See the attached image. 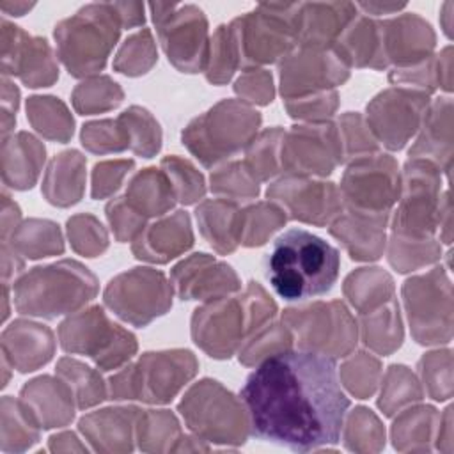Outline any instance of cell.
Masks as SVG:
<instances>
[{
  "label": "cell",
  "instance_id": "6da1fadb",
  "mask_svg": "<svg viewBox=\"0 0 454 454\" xmlns=\"http://www.w3.org/2000/svg\"><path fill=\"white\" fill-rule=\"evenodd\" d=\"M239 397L252 436L296 452L337 443L349 408L335 358L303 349L261 360Z\"/></svg>",
  "mask_w": 454,
  "mask_h": 454
},
{
  "label": "cell",
  "instance_id": "7a4b0ae2",
  "mask_svg": "<svg viewBox=\"0 0 454 454\" xmlns=\"http://www.w3.org/2000/svg\"><path fill=\"white\" fill-rule=\"evenodd\" d=\"M339 270V250L300 227L284 231L264 257L266 280L286 301L328 293L337 282Z\"/></svg>",
  "mask_w": 454,
  "mask_h": 454
},
{
  "label": "cell",
  "instance_id": "3957f363",
  "mask_svg": "<svg viewBox=\"0 0 454 454\" xmlns=\"http://www.w3.org/2000/svg\"><path fill=\"white\" fill-rule=\"evenodd\" d=\"M277 305L257 284L250 282L241 296H222L195 309L192 317L193 342L213 358H231L247 337L275 316Z\"/></svg>",
  "mask_w": 454,
  "mask_h": 454
},
{
  "label": "cell",
  "instance_id": "277c9868",
  "mask_svg": "<svg viewBox=\"0 0 454 454\" xmlns=\"http://www.w3.org/2000/svg\"><path fill=\"white\" fill-rule=\"evenodd\" d=\"M98 293L96 277L76 261L39 266L14 286L16 309L21 314L53 319L90 301Z\"/></svg>",
  "mask_w": 454,
  "mask_h": 454
},
{
  "label": "cell",
  "instance_id": "5b68a950",
  "mask_svg": "<svg viewBox=\"0 0 454 454\" xmlns=\"http://www.w3.org/2000/svg\"><path fill=\"white\" fill-rule=\"evenodd\" d=\"M121 21L112 4H89L55 25L57 53L67 73L83 78L101 71L115 46Z\"/></svg>",
  "mask_w": 454,
  "mask_h": 454
},
{
  "label": "cell",
  "instance_id": "8992f818",
  "mask_svg": "<svg viewBox=\"0 0 454 454\" xmlns=\"http://www.w3.org/2000/svg\"><path fill=\"white\" fill-rule=\"evenodd\" d=\"M298 7L300 4H259L227 25L239 67L284 60L298 46Z\"/></svg>",
  "mask_w": 454,
  "mask_h": 454
},
{
  "label": "cell",
  "instance_id": "52a82bcc",
  "mask_svg": "<svg viewBox=\"0 0 454 454\" xmlns=\"http://www.w3.org/2000/svg\"><path fill=\"white\" fill-rule=\"evenodd\" d=\"M259 124L257 110L238 99H223L190 121L181 138L204 167H213L245 149L255 137Z\"/></svg>",
  "mask_w": 454,
  "mask_h": 454
},
{
  "label": "cell",
  "instance_id": "ba28073f",
  "mask_svg": "<svg viewBox=\"0 0 454 454\" xmlns=\"http://www.w3.org/2000/svg\"><path fill=\"white\" fill-rule=\"evenodd\" d=\"M197 360L188 349L144 353L142 358L110 378L108 395L115 401L138 399L168 403L197 372Z\"/></svg>",
  "mask_w": 454,
  "mask_h": 454
},
{
  "label": "cell",
  "instance_id": "9c48e42d",
  "mask_svg": "<svg viewBox=\"0 0 454 454\" xmlns=\"http://www.w3.org/2000/svg\"><path fill=\"white\" fill-rule=\"evenodd\" d=\"M60 346L67 353L87 355L101 371H114L137 351L131 332L112 323L101 307L76 312L59 328Z\"/></svg>",
  "mask_w": 454,
  "mask_h": 454
},
{
  "label": "cell",
  "instance_id": "30bf717a",
  "mask_svg": "<svg viewBox=\"0 0 454 454\" xmlns=\"http://www.w3.org/2000/svg\"><path fill=\"white\" fill-rule=\"evenodd\" d=\"M442 202V172L420 158H408L399 190V206L394 215L392 234L433 238L438 227Z\"/></svg>",
  "mask_w": 454,
  "mask_h": 454
},
{
  "label": "cell",
  "instance_id": "8fae6325",
  "mask_svg": "<svg viewBox=\"0 0 454 454\" xmlns=\"http://www.w3.org/2000/svg\"><path fill=\"white\" fill-rule=\"evenodd\" d=\"M149 9L168 62L181 73L202 71L209 53L207 20L202 9L192 4H151Z\"/></svg>",
  "mask_w": 454,
  "mask_h": 454
},
{
  "label": "cell",
  "instance_id": "7c38bea8",
  "mask_svg": "<svg viewBox=\"0 0 454 454\" xmlns=\"http://www.w3.org/2000/svg\"><path fill=\"white\" fill-rule=\"evenodd\" d=\"M411 335L419 344H447L452 339V286L443 268L408 278L403 286Z\"/></svg>",
  "mask_w": 454,
  "mask_h": 454
},
{
  "label": "cell",
  "instance_id": "4fadbf2b",
  "mask_svg": "<svg viewBox=\"0 0 454 454\" xmlns=\"http://www.w3.org/2000/svg\"><path fill=\"white\" fill-rule=\"evenodd\" d=\"M293 340L303 351L332 358L346 356L356 344V325L340 301L314 303L305 309H287L282 316Z\"/></svg>",
  "mask_w": 454,
  "mask_h": 454
},
{
  "label": "cell",
  "instance_id": "5bb4252c",
  "mask_svg": "<svg viewBox=\"0 0 454 454\" xmlns=\"http://www.w3.org/2000/svg\"><path fill=\"white\" fill-rule=\"evenodd\" d=\"M103 298L122 321L145 326L172 307V284L161 271L133 268L112 278Z\"/></svg>",
  "mask_w": 454,
  "mask_h": 454
},
{
  "label": "cell",
  "instance_id": "9a60e30c",
  "mask_svg": "<svg viewBox=\"0 0 454 454\" xmlns=\"http://www.w3.org/2000/svg\"><path fill=\"white\" fill-rule=\"evenodd\" d=\"M399 190L397 161L388 154H365L351 160L339 192L346 207L390 213V207L399 199Z\"/></svg>",
  "mask_w": 454,
  "mask_h": 454
},
{
  "label": "cell",
  "instance_id": "2e32d148",
  "mask_svg": "<svg viewBox=\"0 0 454 454\" xmlns=\"http://www.w3.org/2000/svg\"><path fill=\"white\" fill-rule=\"evenodd\" d=\"M349 76V66L333 46H298L280 64V94L284 99L330 90Z\"/></svg>",
  "mask_w": 454,
  "mask_h": 454
},
{
  "label": "cell",
  "instance_id": "e0dca14e",
  "mask_svg": "<svg viewBox=\"0 0 454 454\" xmlns=\"http://www.w3.org/2000/svg\"><path fill=\"white\" fill-rule=\"evenodd\" d=\"M342 163L337 128L332 122L293 126L280 145V170L296 176H328Z\"/></svg>",
  "mask_w": 454,
  "mask_h": 454
},
{
  "label": "cell",
  "instance_id": "ac0fdd59",
  "mask_svg": "<svg viewBox=\"0 0 454 454\" xmlns=\"http://www.w3.org/2000/svg\"><path fill=\"white\" fill-rule=\"evenodd\" d=\"M427 106L426 92L406 87L388 89L367 105V126L385 147L399 151L420 128Z\"/></svg>",
  "mask_w": 454,
  "mask_h": 454
},
{
  "label": "cell",
  "instance_id": "d6986e66",
  "mask_svg": "<svg viewBox=\"0 0 454 454\" xmlns=\"http://www.w3.org/2000/svg\"><path fill=\"white\" fill-rule=\"evenodd\" d=\"M266 195L282 207L286 216L319 227L330 223L342 211L337 186L307 176L286 174L268 186Z\"/></svg>",
  "mask_w": 454,
  "mask_h": 454
},
{
  "label": "cell",
  "instance_id": "ffe728a7",
  "mask_svg": "<svg viewBox=\"0 0 454 454\" xmlns=\"http://www.w3.org/2000/svg\"><path fill=\"white\" fill-rule=\"evenodd\" d=\"M170 284L181 300H215L239 289L234 270L207 254H193L176 264Z\"/></svg>",
  "mask_w": 454,
  "mask_h": 454
},
{
  "label": "cell",
  "instance_id": "44dd1931",
  "mask_svg": "<svg viewBox=\"0 0 454 454\" xmlns=\"http://www.w3.org/2000/svg\"><path fill=\"white\" fill-rule=\"evenodd\" d=\"M381 35L385 59L397 67H410L429 59L436 41L431 25L415 12L381 21Z\"/></svg>",
  "mask_w": 454,
  "mask_h": 454
},
{
  "label": "cell",
  "instance_id": "7402d4cb",
  "mask_svg": "<svg viewBox=\"0 0 454 454\" xmlns=\"http://www.w3.org/2000/svg\"><path fill=\"white\" fill-rule=\"evenodd\" d=\"M388 213H369L346 207L330 222V234L337 238L355 261H374L385 248Z\"/></svg>",
  "mask_w": 454,
  "mask_h": 454
},
{
  "label": "cell",
  "instance_id": "603a6c76",
  "mask_svg": "<svg viewBox=\"0 0 454 454\" xmlns=\"http://www.w3.org/2000/svg\"><path fill=\"white\" fill-rule=\"evenodd\" d=\"M193 245L190 218L184 211H176L147 227L133 239L131 250L137 259L149 262H168Z\"/></svg>",
  "mask_w": 454,
  "mask_h": 454
},
{
  "label": "cell",
  "instance_id": "cb8c5ba5",
  "mask_svg": "<svg viewBox=\"0 0 454 454\" xmlns=\"http://www.w3.org/2000/svg\"><path fill=\"white\" fill-rule=\"evenodd\" d=\"M356 16V4L326 2L301 4L298 7L296 39L298 46H333L344 28Z\"/></svg>",
  "mask_w": 454,
  "mask_h": 454
},
{
  "label": "cell",
  "instance_id": "d4e9b609",
  "mask_svg": "<svg viewBox=\"0 0 454 454\" xmlns=\"http://www.w3.org/2000/svg\"><path fill=\"white\" fill-rule=\"evenodd\" d=\"M422 131L410 149V158L427 160L443 174H450L452 167V101L438 98L429 103L422 124Z\"/></svg>",
  "mask_w": 454,
  "mask_h": 454
},
{
  "label": "cell",
  "instance_id": "484cf974",
  "mask_svg": "<svg viewBox=\"0 0 454 454\" xmlns=\"http://www.w3.org/2000/svg\"><path fill=\"white\" fill-rule=\"evenodd\" d=\"M7 23V21H5ZM14 39L12 57L4 59V69L18 74L28 87H48L59 78V69L53 62L48 41L43 37H30L20 27L9 25Z\"/></svg>",
  "mask_w": 454,
  "mask_h": 454
},
{
  "label": "cell",
  "instance_id": "4316f807",
  "mask_svg": "<svg viewBox=\"0 0 454 454\" xmlns=\"http://www.w3.org/2000/svg\"><path fill=\"white\" fill-rule=\"evenodd\" d=\"M335 51L348 66L385 69L388 66L383 53L381 21L356 14L333 44Z\"/></svg>",
  "mask_w": 454,
  "mask_h": 454
},
{
  "label": "cell",
  "instance_id": "83f0119b",
  "mask_svg": "<svg viewBox=\"0 0 454 454\" xmlns=\"http://www.w3.org/2000/svg\"><path fill=\"white\" fill-rule=\"evenodd\" d=\"M243 207L236 200L213 199L195 209V218L204 239L222 255L236 250L241 238Z\"/></svg>",
  "mask_w": 454,
  "mask_h": 454
},
{
  "label": "cell",
  "instance_id": "f1b7e54d",
  "mask_svg": "<svg viewBox=\"0 0 454 454\" xmlns=\"http://www.w3.org/2000/svg\"><path fill=\"white\" fill-rule=\"evenodd\" d=\"M85 160L78 151H66L53 158L44 179V195L53 206L76 204L83 193Z\"/></svg>",
  "mask_w": 454,
  "mask_h": 454
},
{
  "label": "cell",
  "instance_id": "f546056e",
  "mask_svg": "<svg viewBox=\"0 0 454 454\" xmlns=\"http://www.w3.org/2000/svg\"><path fill=\"white\" fill-rule=\"evenodd\" d=\"M124 197L145 218L167 213L176 202L168 177L156 167L144 168L133 176Z\"/></svg>",
  "mask_w": 454,
  "mask_h": 454
},
{
  "label": "cell",
  "instance_id": "4dcf8cb0",
  "mask_svg": "<svg viewBox=\"0 0 454 454\" xmlns=\"http://www.w3.org/2000/svg\"><path fill=\"white\" fill-rule=\"evenodd\" d=\"M452 48L447 46L440 55H431L429 59L410 66L395 67L388 74V82L394 85H406V89L420 90L426 94L434 92L438 87L450 92L452 90Z\"/></svg>",
  "mask_w": 454,
  "mask_h": 454
},
{
  "label": "cell",
  "instance_id": "1f68e13d",
  "mask_svg": "<svg viewBox=\"0 0 454 454\" xmlns=\"http://www.w3.org/2000/svg\"><path fill=\"white\" fill-rule=\"evenodd\" d=\"M362 339L380 355H390L401 346L403 328L395 300H388L387 305L383 303L362 317Z\"/></svg>",
  "mask_w": 454,
  "mask_h": 454
},
{
  "label": "cell",
  "instance_id": "d6a6232c",
  "mask_svg": "<svg viewBox=\"0 0 454 454\" xmlns=\"http://www.w3.org/2000/svg\"><path fill=\"white\" fill-rule=\"evenodd\" d=\"M344 293L360 314H367L394 298V282L380 268H360L346 278Z\"/></svg>",
  "mask_w": 454,
  "mask_h": 454
},
{
  "label": "cell",
  "instance_id": "836d02e7",
  "mask_svg": "<svg viewBox=\"0 0 454 454\" xmlns=\"http://www.w3.org/2000/svg\"><path fill=\"white\" fill-rule=\"evenodd\" d=\"M128 137L129 149L142 158H153L161 147V129L158 121L142 106H129L119 117Z\"/></svg>",
  "mask_w": 454,
  "mask_h": 454
},
{
  "label": "cell",
  "instance_id": "e575fe53",
  "mask_svg": "<svg viewBox=\"0 0 454 454\" xmlns=\"http://www.w3.org/2000/svg\"><path fill=\"white\" fill-rule=\"evenodd\" d=\"M282 128H270L255 135L245 147V165L257 181H266L277 176L280 170V145L284 138Z\"/></svg>",
  "mask_w": 454,
  "mask_h": 454
},
{
  "label": "cell",
  "instance_id": "d590c367",
  "mask_svg": "<svg viewBox=\"0 0 454 454\" xmlns=\"http://www.w3.org/2000/svg\"><path fill=\"white\" fill-rule=\"evenodd\" d=\"M27 117L32 121L34 128L48 138L66 142L73 135V119L67 114L59 98H30L27 103Z\"/></svg>",
  "mask_w": 454,
  "mask_h": 454
},
{
  "label": "cell",
  "instance_id": "8d00e7d4",
  "mask_svg": "<svg viewBox=\"0 0 454 454\" xmlns=\"http://www.w3.org/2000/svg\"><path fill=\"white\" fill-rule=\"evenodd\" d=\"M57 374L67 383L78 408L82 410L98 404L106 397V388L99 372L78 360L62 358L57 365Z\"/></svg>",
  "mask_w": 454,
  "mask_h": 454
},
{
  "label": "cell",
  "instance_id": "74e56055",
  "mask_svg": "<svg viewBox=\"0 0 454 454\" xmlns=\"http://www.w3.org/2000/svg\"><path fill=\"white\" fill-rule=\"evenodd\" d=\"M440 259V245L434 238H410L392 234L388 261L390 264L401 271H411L420 266L436 262Z\"/></svg>",
  "mask_w": 454,
  "mask_h": 454
},
{
  "label": "cell",
  "instance_id": "f35d334b",
  "mask_svg": "<svg viewBox=\"0 0 454 454\" xmlns=\"http://www.w3.org/2000/svg\"><path fill=\"white\" fill-rule=\"evenodd\" d=\"M286 213L280 206L271 202H259L255 206L243 207L241 216V238L245 247L264 245L266 239L286 223Z\"/></svg>",
  "mask_w": 454,
  "mask_h": 454
},
{
  "label": "cell",
  "instance_id": "ab89813d",
  "mask_svg": "<svg viewBox=\"0 0 454 454\" xmlns=\"http://www.w3.org/2000/svg\"><path fill=\"white\" fill-rule=\"evenodd\" d=\"M291 346L293 335L286 325L266 323L239 348V362L245 365H255L275 353L291 349Z\"/></svg>",
  "mask_w": 454,
  "mask_h": 454
},
{
  "label": "cell",
  "instance_id": "60d3db41",
  "mask_svg": "<svg viewBox=\"0 0 454 454\" xmlns=\"http://www.w3.org/2000/svg\"><path fill=\"white\" fill-rule=\"evenodd\" d=\"M211 192L225 195L229 200H247L259 195V181L243 161H231L211 172Z\"/></svg>",
  "mask_w": 454,
  "mask_h": 454
},
{
  "label": "cell",
  "instance_id": "b9f144b4",
  "mask_svg": "<svg viewBox=\"0 0 454 454\" xmlns=\"http://www.w3.org/2000/svg\"><path fill=\"white\" fill-rule=\"evenodd\" d=\"M161 170L172 184L176 200L181 204H195L197 200L204 199V177L188 160L179 156H167L161 160Z\"/></svg>",
  "mask_w": 454,
  "mask_h": 454
},
{
  "label": "cell",
  "instance_id": "7bdbcfd3",
  "mask_svg": "<svg viewBox=\"0 0 454 454\" xmlns=\"http://www.w3.org/2000/svg\"><path fill=\"white\" fill-rule=\"evenodd\" d=\"M342 163L378 151V140L358 114L348 112L335 124Z\"/></svg>",
  "mask_w": 454,
  "mask_h": 454
},
{
  "label": "cell",
  "instance_id": "ee69618b",
  "mask_svg": "<svg viewBox=\"0 0 454 454\" xmlns=\"http://www.w3.org/2000/svg\"><path fill=\"white\" fill-rule=\"evenodd\" d=\"M156 62V50L153 44V35L149 28H142L140 32L129 35L121 46L114 67L128 76H138L151 69Z\"/></svg>",
  "mask_w": 454,
  "mask_h": 454
},
{
  "label": "cell",
  "instance_id": "f6af8a7d",
  "mask_svg": "<svg viewBox=\"0 0 454 454\" xmlns=\"http://www.w3.org/2000/svg\"><path fill=\"white\" fill-rule=\"evenodd\" d=\"M239 67L234 43L231 39L227 25H220L209 41V53L206 62V78L215 85L227 83L234 71Z\"/></svg>",
  "mask_w": 454,
  "mask_h": 454
},
{
  "label": "cell",
  "instance_id": "bcb514c9",
  "mask_svg": "<svg viewBox=\"0 0 454 454\" xmlns=\"http://www.w3.org/2000/svg\"><path fill=\"white\" fill-rule=\"evenodd\" d=\"M121 101L122 90L108 76L83 82L73 92V105L83 115L115 108Z\"/></svg>",
  "mask_w": 454,
  "mask_h": 454
},
{
  "label": "cell",
  "instance_id": "7dc6e473",
  "mask_svg": "<svg viewBox=\"0 0 454 454\" xmlns=\"http://www.w3.org/2000/svg\"><path fill=\"white\" fill-rule=\"evenodd\" d=\"M420 399H422V390H420L415 376L408 371V367L392 365L387 372L385 388L378 401V404L385 411V415H392L401 406L420 401Z\"/></svg>",
  "mask_w": 454,
  "mask_h": 454
},
{
  "label": "cell",
  "instance_id": "c3c4849f",
  "mask_svg": "<svg viewBox=\"0 0 454 454\" xmlns=\"http://www.w3.org/2000/svg\"><path fill=\"white\" fill-rule=\"evenodd\" d=\"M419 369L427 394L433 399L445 401L452 395V358L449 349L424 355L419 362Z\"/></svg>",
  "mask_w": 454,
  "mask_h": 454
},
{
  "label": "cell",
  "instance_id": "681fc988",
  "mask_svg": "<svg viewBox=\"0 0 454 454\" xmlns=\"http://www.w3.org/2000/svg\"><path fill=\"white\" fill-rule=\"evenodd\" d=\"M82 144L85 149L96 154L121 153L128 149V137L119 119H105L87 122L82 128Z\"/></svg>",
  "mask_w": 454,
  "mask_h": 454
},
{
  "label": "cell",
  "instance_id": "f907efd6",
  "mask_svg": "<svg viewBox=\"0 0 454 454\" xmlns=\"http://www.w3.org/2000/svg\"><path fill=\"white\" fill-rule=\"evenodd\" d=\"M67 234L73 248L87 257H96L108 245V238L103 225L90 215H76L69 218Z\"/></svg>",
  "mask_w": 454,
  "mask_h": 454
},
{
  "label": "cell",
  "instance_id": "816d5d0a",
  "mask_svg": "<svg viewBox=\"0 0 454 454\" xmlns=\"http://www.w3.org/2000/svg\"><path fill=\"white\" fill-rule=\"evenodd\" d=\"M380 374H381L380 362L369 356L367 353H358L353 360L346 362L340 369V378L344 385L358 399H365L374 392Z\"/></svg>",
  "mask_w": 454,
  "mask_h": 454
},
{
  "label": "cell",
  "instance_id": "f5cc1de1",
  "mask_svg": "<svg viewBox=\"0 0 454 454\" xmlns=\"http://www.w3.org/2000/svg\"><path fill=\"white\" fill-rule=\"evenodd\" d=\"M106 218L112 225L114 236L117 241H133L144 229L145 216L140 215L128 200L126 197L112 199L105 207Z\"/></svg>",
  "mask_w": 454,
  "mask_h": 454
},
{
  "label": "cell",
  "instance_id": "db71d44e",
  "mask_svg": "<svg viewBox=\"0 0 454 454\" xmlns=\"http://www.w3.org/2000/svg\"><path fill=\"white\" fill-rule=\"evenodd\" d=\"M286 101V110L289 112L291 117L294 119H307L314 122L326 121L337 108V92L333 90H325V92H316L301 98H293V99H284Z\"/></svg>",
  "mask_w": 454,
  "mask_h": 454
},
{
  "label": "cell",
  "instance_id": "11a10c76",
  "mask_svg": "<svg viewBox=\"0 0 454 454\" xmlns=\"http://www.w3.org/2000/svg\"><path fill=\"white\" fill-rule=\"evenodd\" d=\"M135 167L133 160H115L101 161L94 165L92 170V199H105L112 195L122 183L124 176Z\"/></svg>",
  "mask_w": 454,
  "mask_h": 454
},
{
  "label": "cell",
  "instance_id": "9f6ffc18",
  "mask_svg": "<svg viewBox=\"0 0 454 454\" xmlns=\"http://www.w3.org/2000/svg\"><path fill=\"white\" fill-rule=\"evenodd\" d=\"M234 90L247 98V101L257 105H268L273 99V85L271 74L264 69H248L234 85Z\"/></svg>",
  "mask_w": 454,
  "mask_h": 454
},
{
  "label": "cell",
  "instance_id": "6f0895ef",
  "mask_svg": "<svg viewBox=\"0 0 454 454\" xmlns=\"http://www.w3.org/2000/svg\"><path fill=\"white\" fill-rule=\"evenodd\" d=\"M121 27H137L144 23V4L140 2H115L112 4Z\"/></svg>",
  "mask_w": 454,
  "mask_h": 454
},
{
  "label": "cell",
  "instance_id": "680465c9",
  "mask_svg": "<svg viewBox=\"0 0 454 454\" xmlns=\"http://www.w3.org/2000/svg\"><path fill=\"white\" fill-rule=\"evenodd\" d=\"M450 225H452V207H450V195L449 190L442 193V202H440V211H438V227L440 236L443 243H450Z\"/></svg>",
  "mask_w": 454,
  "mask_h": 454
},
{
  "label": "cell",
  "instance_id": "91938a15",
  "mask_svg": "<svg viewBox=\"0 0 454 454\" xmlns=\"http://www.w3.org/2000/svg\"><path fill=\"white\" fill-rule=\"evenodd\" d=\"M404 4H376V2H362L356 4V9H364L369 14H390L403 9Z\"/></svg>",
  "mask_w": 454,
  "mask_h": 454
}]
</instances>
